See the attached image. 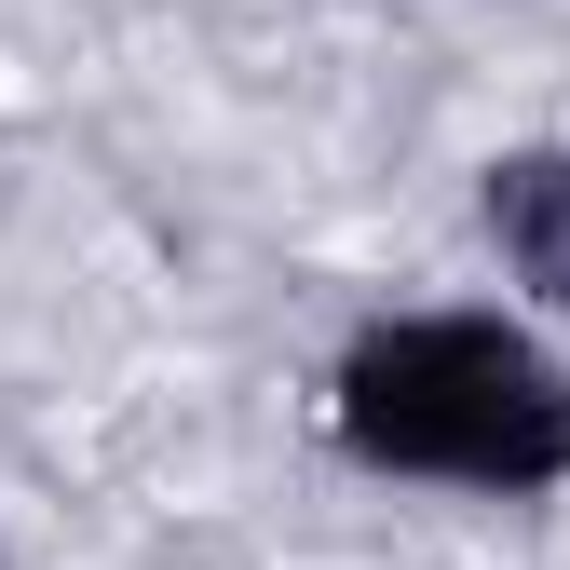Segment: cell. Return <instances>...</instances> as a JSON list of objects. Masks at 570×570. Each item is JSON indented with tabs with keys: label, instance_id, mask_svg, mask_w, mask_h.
Here are the masks:
<instances>
[{
	"label": "cell",
	"instance_id": "1",
	"mask_svg": "<svg viewBox=\"0 0 570 570\" xmlns=\"http://www.w3.org/2000/svg\"><path fill=\"white\" fill-rule=\"evenodd\" d=\"M326 435L353 475H394V489L543 503V489H570V353L489 299L367 313L326 367Z\"/></svg>",
	"mask_w": 570,
	"mask_h": 570
},
{
	"label": "cell",
	"instance_id": "2",
	"mask_svg": "<svg viewBox=\"0 0 570 570\" xmlns=\"http://www.w3.org/2000/svg\"><path fill=\"white\" fill-rule=\"evenodd\" d=\"M475 232H489V258H503V285L530 313H570V150L557 136L475 164Z\"/></svg>",
	"mask_w": 570,
	"mask_h": 570
}]
</instances>
